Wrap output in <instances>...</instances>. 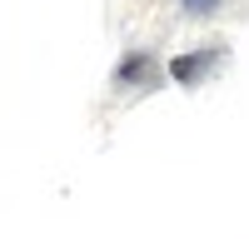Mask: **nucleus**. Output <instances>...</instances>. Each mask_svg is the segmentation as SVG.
Here are the masks:
<instances>
[{"mask_svg":"<svg viewBox=\"0 0 249 239\" xmlns=\"http://www.w3.org/2000/svg\"><path fill=\"white\" fill-rule=\"evenodd\" d=\"M195 5H214V0H195Z\"/></svg>","mask_w":249,"mask_h":239,"instance_id":"1","label":"nucleus"}]
</instances>
